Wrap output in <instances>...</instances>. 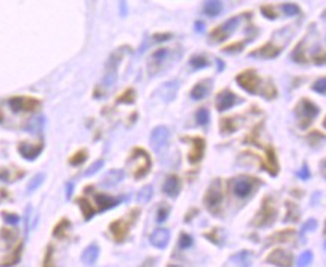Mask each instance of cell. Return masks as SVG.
Here are the masks:
<instances>
[{
	"label": "cell",
	"instance_id": "1",
	"mask_svg": "<svg viewBox=\"0 0 326 267\" xmlns=\"http://www.w3.org/2000/svg\"><path fill=\"white\" fill-rule=\"evenodd\" d=\"M237 84L241 86L245 92L253 93V95H262L265 98H275L277 90L272 83L263 81L254 71H244L236 77Z\"/></svg>",
	"mask_w": 326,
	"mask_h": 267
},
{
	"label": "cell",
	"instance_id": "2",
	"mask_svg": "<svg viewBox=\"0 0 326 267\" xmlns=\"http://www.w3.org/2000/svg\"><path fill=\"white\" fill-rule=\"evenodd\" d=\"M134 179H142L150 170V156L143 149H135L129 158Z\"/></svg>",
	"mask_w": 326,
	"mask_h": 267
},
{
	"label": "cell",
	"instance_id": "3",
	"mask_svg": "<svg viewBox=\"0 0 326 267\" xmlns=\"http://www.w3.org/2000/svg\"><path fill=\"white\" fill-rule=\"evenodd\" d=\"M317 114H319L317 105H314L311 101H308V99H302L296 107V116L299 119L301 128H307Z\"/></svg>",
	"mask_w": 326,
	"mask_h": 267
},
{
	"label": "cell",
	"instance_id": "4",
	"mask_svg": "<svg viewBox=\"0 0 326 267\" xmlns=\"http://www.w3.org/2000/svg\"><path fill=\"white\" fill-rule=\"evenodd\" d=\"M222 203V191H221V182L219 180H214L204 195V204L208 207V210L211 213H217L219 212Z\"/></svg>",
	"mask_w": 326,
	"mask_h": 267
},
{
	"label": "cell",
	"instance_id": "5",
	"mask_svg": "<svg viewBox=\"0 0 326 267\" xmlns=\"http://www.w3.org/2000/svg\"><path fill=\"white\" fill-rule=\"evenodd\" d=\"M9 107L12 108L14 113H20V111H35L39 108V101L33 99L30 96H14L8 101Z\"/></svg>",
	"mask_w": 326,
	"mask_h": 267
},
{
	"label": "cell",
	"instance_id": "6",
	"mask_svg": "<svg viewBox=\"0 0 326 267\" xmlns=\"http://www.w3.org/2000/svg\"><path fill=\"white\" fill-rule=\"evenodd\" d=\"M237 24H239V17H235V18H230L226 23H222L219 27H217L211 33V41L212 42H222V41H226L230 36V35L237 29Z\"/></svg>",
	"mask_w": 326,
	"mask_h": 267
},
{
	"label": "cell",
	"instance_id": "7",
	"mask_svg": "<svg viewBox=\"0 0 326 267\" xmlns=\"http://www.w3.org/2000/svg\"><path fill=\"white\" fill-rule=\"evenodd\" d=\"M275 216H277V212H275V207H273L271 203V198H265L260 212L257 213V218L254 219V224L257 227L271 225L273 221H275Z\"/></svg>",
	"mask_w": 326,
	"mask_h": 267
},
{
	"label": "cell",
	"instance_id": "8",
	"mask_svg": "<svg viewBox=\"0 0 326 267\" xmlns=\"http://www.w3.org/2000/svg\"><path fill=\"white\" fill-rule=\"evenodd\" d=\"M255 183H257V179H251V177H239V179L233 180V183H232L233 194L239 198H247L253 192Z\"/></svg>",
	"mask_w": 326,
	"mask_h": 267
},
{
	"label": "cell",
	"instance_id": "9",
	"mask_svg": "<svg viewBox=\"0 0 326 267\" xmlns=\"http://www.w3.org/2000/svg\"><path fill=\"white\" fill-rule=\"evenodd\" d=\"M122 59V51H116L114 54H111L109 63H107V72L104 75V80H102V84L104 87H111L114 83H116V78H117V66H119V62Z\"/></svg>",
	"mask_w": 326,
	"mask_h": 267
},
{
	"label": "cell",
	"instance_id": "10",
	"mask_svg": "<svg viewBox=\"0 0 326 267\" xmlns=\"http://www.w3.org/2000/svg\"><path fill=\"white\" fill-rule=\"evenodd\" d=\"M168 138H170L168 128L167 126H157L150 134V146L153 147L155 152H160L167 146Z\"/></svg>",
	"mask_w": 326,
	"mask_h": 267
},
{
	"label": "cell",
	"instance_id": "11",
	"mask_svg": "<svg viewBox=\"0 0 326 267\" xmlns=\"http://www.w3.org/2000/svg\"><path fill=\"white\" fill-rule=\"evenodd\" d=\"M137 213V210H134V213H132V218H125V219H117V221H114L111 225H110V231L113 233V236H114V239L117 240V242H122L124 239H125V236L128 234V230H129V225L135 221V218L137 216H134Z\"/></svg>",
	"mask_w": 326,
	"mask_h": 267
},
{
	"label": "cell",
	"instance_id": "12",
	"mask_svg": "<svg viewBox=\"0 0 326 267\" xmlns=\"http://www.w3.org/2000/svg\"><path fill=\"white\" fill-rule=\"evenodd\" d=\"M236 102H237L236 95L230 90H224L217 96V110L218 111H226V110L232 108Z\"/></svg>",
	"mask_w": 326,
	"mask_h": 267
},
{
	"label": "cell",
	"instance_id": "13",
	"mask_svg": "<svg viewBox=\"0 0 326 267\" xmlns=\"http://www.w3.org/2000/svg\"><path fill=\"white\" fill-rule=\"evenodd\" d=\"M170 242V231L167 228H158L150 234V243L152 246H155L158 249H164L167 248Z\"/></svg>",
	"mask_w": 326,
	"mask_h": 267
},
{
	"label": "cell",
	"instance_id": "14",
	"mask_svg": "<svg viewBox=\"0 0 326 267\" xmlns=\"http://www.w3.org/2000/svg\"><path fill=\"white\" fill-rule=\"evenodd\" d=\"M178 89H179V84L178 81H168V83H164L160 89H158V96L164 101V102H170L173 101L176 93H178Z\"/></svg>",
	"mask_w": 326,
	"mask_h": 267
},
{
	"label": "cell",
	"instance_id": "15",
	"mask_svg": "<svg viewBox=\"0 0 326 267\" xmlns=\"http://www.w3.org/2000/svg\"><path fill=\"white\" fill-rule=\"evenodd\" d=\"M191 143H193V149H191L190 155H188V161H190L191 164H197V162H200V159L204 155V140L203 138H193Z\"/></svg>",
	"mask_w": 326,
	"mask_h": 267
},
{
	"label": "cell",
	"instance_id": "16",
	"mask_svg": "<svg viewBox=\"0 0 326 267\" xmlns=\"http://www.w3.org/2000/svg\"><path fill=\"white\" fill-rule=\"evenodd\" d=\"M44 146L41 143L38 144H29V143H21L18 146V152L23 155V158L29 159V161H33V159H36L39 156V153L42 152Z\"/></svg>",
	"mask_w": 326,
	"mask_h": 267
},
{
	"label": "cell",
	"instance_id": "17",
	"mask_svg": "<svg viewBox=\"0 0 326 267\" xmlns=\"http://www.w3.org/2000/svg\"><path fill=\"white\" fill-rule=\"evenodd\" d=\"M163 191L164 194H167L168 197H178V194L181 191V182H179V177L178 176H168L165 182H164V186H163Z\"/></svg>",
	"mask_w": 326,
	"mask_h": 267
},
{
	"label": "cell",
	"instance_id": "18",
	"mask_svg": "<svg viewBox=\"0 0 326 267\" xmlns=\"http://www.w3.org/2000/svg\"><path fill=\"white\" fill-rule=\"evenodd\" d=\"M268 263H272L275 266H290L291 263V255L287 252V251H283V249H277V251H273L268 258H266Z\"/></svg>",
	"mask_w": 326,
	"mask_h": 267
},
{
	"label": "cell",
	"instance_id": "19",
	"mask_svg": "<svg viewBox=\"0 0 326 267\" xmlns=\"http://www.w3.org/2000/svg\"><path fill=\"white\" fill-rule=\"evenodd\" d=\"M124 171L122 170H111L110 173L106 174V177L102 179L101 182V186L102 188H113L116 186L117 183H121L124 180Z\"/></svg>",
	"mask_w": 326,
	"mask_h": 267
},
{
	"label": "cell",
	"instance_id": "20",
	"mask_svg": "<svg viewBox=\"0 0 326 267\" xmlns=\"http://www.w3.org/2000/svg\"><path fill=\"white\" fill-rule=\"evenodd\" d=\"M211 87H212V81L211 80H204V81H200L199 84H196L191 90V98L199 101V99H203L206 95L211 92Z\"/></svg>",
	"mask_w": 326,
	"mask_h": 267
},
{
	"label": "cell",
	"instance_id": "21",
	"mask_svg": "<svg viewBox=\"0 0 326 267\" xmlns=\"http://www.w3.org/2000/svg\"><path fill=\"white\" fill-rule=\"evenodd\" d=\"M95 203L98 204V210H107V209H111L114 207L116 204L121 203V200L117 198H111V197H107L106 194H95Z\"/></svg>",
	"mask_w": 326,
	"mask_h": 267
},
{
	"label": "cell",
	"instance_id": "22",
	"mask_svg": "<svg viewBox=\"0 0 326 267\" xmlns=\"http://www.w3.org/2000/svg\"><path fill=\"white\" fill-rule=\"evenodd\" d=\"M98 255H99V248H98V245L92 243V245H89V246L83 251V254H81V261H83L84 264H88V266H92V264L98 260Z\"/></svg>",
	"mask_w": 326,
	"mask_h": 267
},
{
	"label": "cell",
	"instance_id": "23",
	"mask_svg": "<svg viewBox=\"0 0 326 267\" xmlns=\"http://www.w3.org/2000/svg\"><path fill=\"white\" fill-rule=\"evenodd\" d=\"M266 161H268V167H266V170H268L272 176H277V173H278V161H277L275 152H273L272 149L266 150Z\"/></svg>",
	"mask_w": 326,
	"mask_h": 267
},
{
	"label": "cell",
	"instance_id": "24",
	"mask_svg": "<svg viewBox=\"0 0 326 267\" xmlns=\"http://www.w3.org/2000/svg\"><path fill=\"white\" fill-rule=\"evenodd\" d=\"M222 11V3L219 0H208L204 3V14L209 17H217Z\"/></svg>",
	"mask_w": 326,
	"mask_h": 267
},
{
	"label": "cell",
	"instance_id": "25",
	"mask_svg": "<svg viewBox=\"0 0 326 267\" xmlns=\"http://www.w3.org/2000/svg\"><path fill=\"white\" fill-rule=\"evenodd\" d=\"M167 56H168V50L167 48H160V50H157L155 53L152 54V57H150V66H160L165 59H167Z\"/></svg>",
	"mask_w": 326,
	"mask_h": 267
},
{
	"label": "cell",
	"instance_id": "26",
	"mask_svg": "<svg viewBox=\"0 0 326 267\" xmlns=\"http://www.w3.org/2000/svg\"><path fill=\"white\" fill-rule=\"evenodd\" d=\"M153 195V188L152 186H145L140 189V192L137 194V201H139L140 204H146L147 201H150Z\"/></svg>",
	"mask_w": 326,
	"mask_h": 267
},
{
	"label": "cell",
	"instance_id": "27",
	"mask_svg": "<svg viewBox=\"0 0 326 267\" xmlns=\"http://www.w3.org/2000/svg\"><path fill=\"white\" fill-rule=\"evenodd\" d=\"M232 261L236 263L237 266H250V254L248 251H242L232 257Z\"/></svg>",
	"mask_w": 326,
	"mask_h": 267
},
{
	"label": "cell",
	"instance_id": "28",
	"mask_svg": "<svg viewBox=\"0 0 326 267\" xmlns=\"http://www.w3.org/2000/svg\"><path fill=\"white\" fill-rule=\"evenodd\" d=\"M78 204H80V207L83 210V216L86 219H91L93 216V213H95V209L88 201H86V200H78Z\"/></svg>",
	"mask_w": 326,
	"mask_h": 267
},
{
	"label": "cell",
	"instance_id": "29",
	"mask_svg": "<svg viewBox=\"0 0 326 267\" xmlns=\"http://www.w3.org/2000/svg\"><path fill=\"white\" fill-rule=\"evenodd\" d=\"M21 249H23V245H18L17 246V249L14 251V254H12V257H9L8 260H5L3 263H2V266H14L17 261L20 260V255H21Z\"/></svg>",
	"mask_w": 326,
	"mask_h": 267
},
{
	"label": "cell",
	"instance_id": "30",
	"mask_svg": "<svg viewBox=\"0 0 326 267\" xmlns=\"http://www.w3.org/2000/svg\"><path fill=\"white\" fill-rule=\"evenodd\" d=\"M281 11H283L287 17H295V15H298V14L301 12L299 6H296V5H293V3H284V5L281 6Z\"/></svg>",
	"mask_w": 326,
	"mask_h": 267
},
{
	"label": "cell",
	"instance_id": "31",
	"mask_svg": "<svg viewBox=\"0 0 326 267\" xmlns=\"http://www.w3.org/2000/svg\"><path fill=\"white\" fill-rule=\"evenodd\" d=\"M44 179H45V176H44V174H36V176L30 180V183H29V186H27V191L32 192L33 189H38V188L44 183Z\"/></svg>",
	"mask_w": 326,
	"mask_h": 267
},
{
	"label": "cell",
	"instance_id": "32",
	"mask_svg": "<svg viewBox=\"0 0 326 267\" xmlns=\"http://www.w3.org/2000/svg\"><path fill=\"white\" fill-rule=\"evenodd\" d=\"M68 228H70V224H68V221L66 219H63L60 224H57L56 225V228H54V236L56 237H65V234H66V231H68Z\"/></svg>",
	"mask_w": 326,
	"mask_h": 267
},
{
	"label": "cell",
	"instance_id": "33",
	"mask_svg": "<svg viewBox=\"0 0 326 267\" xmlns=\"http://www.w3.org/2000/svg\"><path fill=\"white\" fill-rule=\"evenodd\" d=\"M190 63H191V66L196 68V69H201V68H206V66L209 65V62L206 60V57H203V56H196V57H193V59L190 60Z\"/></svg>",
	"mask_w": 326,
	"mask_h": 267
},
{
	"label": "cell",
	"instance_id": "34",
	"mask_svg": "<svg viewBox=\"0 0 326 267\" xmlns=\"http://www.w3.org/2000/svg\"><path fill=\"white\" fill-rule=\"evenodd\" d=\"M196 119H197V123L199 125H208L209 122V111L206 108H200L196 114Z\"/></svg>",
	"mask_w": 326,
	"mask_h": 267
},
{
	"label": "cell",
	"instance_id": "35",
	"mask_svg": "<svg viewBox=\"0 0 326 267\" xmlns=\"http://www.w3.org/2000/svg\"><path fill=\"white\" fill-rule=\"evenodd\" d=\"M311 261H313V254H311V251H305V252H302V254L299 255V258H298V266H308V264H311Z\"/></svg>",
	"mask_w": 326,
	"mask_h": 267
},
{
	"label": "cell",
	"instance_id": "36",
	"mask_svg": "<svg viewBox=\"0 0 326 267\" xmlns=\"http://www.w3.org/2000/svg\"><path fill=\"white\" fill-rule=\"evenodd\" d=\"M102 167H104V161H102V159H99V161H96L95 164H92L88 170L84 171V176H93V174L98 173Z\"/></svg>",
	"mask_w": 326,
	"mask_h": 267
},
{
	"label": "cell",
	"instance_id": "37",
	"mask_svg": "<svg viewBox=\"0 0 326 267\" xmlns=\"http://www.w3.org/2000/svg\"><path fill=\"white\" fill-rule=\"evenodd\" d=\"M135 101V93L134 90H127L124 95H121V98H117V102H124V104H132Z\"/></svg>",
	"mask_w": 326,
	"mask_h": 267
},
{
	"label": "cell",
	"instance_id": "38",
	"mask_svg": "<svg viewBox=\"0 0 326 267\" xmlns=\"http://www.w3.org/2000/svg\"><path fill=\"white\" fill-rule=\"evenodd\" d=\"M313 90L317 93H326V78H320L314 83Z\"/></svg>",
	"mask_w": 326,
	"mask_h": 267
},
{
	"label": "cell",
	"instance_id": "39",
	"mask_svg": "<svg viewBox=\"0 0 326 267\" xmlns=\"http://www.w3.org/2000/svg\"><path fill=\"white\" fill-rule=\"evenodd\" d=\"M84 161H86V152H84V150L78 152L77 155H74V156L70 159V162H71L72 165H80V164L84 162Z\"/></svg>",
	"mask_w": 326,
	"mask_h": 267
},
{
	"label": "cell",
	"instance_id": "40",
	"mask_svg": "<svg viewBox=\"0 0 326 267\" xmlns=\"http://www.w3.org/2000/svg\"><path fill=\"white\" fill-rule=\"evenodd\" d=\"M191 245H193V237H191V236H188V234H181V237H179V246H181L182 249L190 248Z\"/></svg>",
	"mask_w": 326,
	"mask_h": 267
},
{
	"label": "cell",
	"instance_id": "41",
	"mask_svg": "<svg viewBox=\"0 0 326 267\" xmlns=\"http://www.w3.org/2000/svg\"><path fill=\"white\" fill-rule=\"evenodd\" d=\"M2 215H3L5 222H8V224H11V225H17V224L20 222V216L14 215V213H6V212H3Z\"/></svg>",
	"mask_w": 326,
	"mask_h": 267
},
{
	"label": "cell",
	"instance_id": "42",
	"mask_svg": "<svg viewBox=\"0 0 326 267\" xmlns=\"http://www.w3.org/2000/svg\"><path fill=\"white\" fill-rule=\"evenodd\" d=\"M316 227H317V222H316L314 219H308V221L304 224L302 230H301V234H305V233H308V231H313Z\"/></svg>",
	"mask_w": 326,
	"mask_h": 267
},
{
	"label": "cell",
	"instance_id": "43",
	"mask_svg": "<svg viewBox=\"0 0 326 267\" xmlns=\"http://www.w3.org/2000/svg\"><path fill=\"white\" fill-rule=\"evenodd\" d=\"M44 126V117H38L36 120H33L29 126V131H41V128Z\"/></svg>",
	"mask_w": 326,
	"mask_h": 267
},
{
	"label": "cell",
	"instance_id": "44",
	"mask_svg": "<svg viewBox=\"0 0 326 267\" xmlns=\"http://www.w3.org/2000/svg\"><path fill=\"white\" fill-rule=\"evenodd\" d=\"M262 12H263L265 17H268L269 20H275L277 17H278L277 14H272V9H271L269 6H263V8H262Z\"/></svg>",
	"mask_w": 326,
	"mask_h": 267
},
{
	"label": "cell",
	"instance_id": "45",
	"mask_svg": "<svg viewBox=\"0 0 326 267\" xmlns=\"http://www.w3.org/2000/svg\"><path fill=\"white\" fill-rule=\"evenodd\" d=\"M167 215H168V209H167V207H161V209L158 210V218H157V221H158V222L165 221V219H167Z\"/></svg>",
	"mask_w": 326,
	"mask_h": 267
},
{
	"label": "cell",
	"instance_id": "46",
	"mask_svg": "<svg viewBox=\"0 0 326 267\" xmlns=\"http://www.w3.org/2000/svg\"><path fill=\"white\" fill-rule=\"evenodd\" d=\"M298 176L301 177V179H304V180H307V179H310V171H308V167L307 165H304L299 171H298Z\"/></svg>",
	"mask_w": 326,
	"mask_h": 267
},
{
	"label": "cell",
	"instance_id": "47",
	"mask_svg": "<svg viewBox=\"0 0 326 267\" xmlns=\"http://www.w3.org/2000/svg\"><path fill=\"white\" fill-rule=\"evenodd\" d=\"M72 189H74V185H72V183H68V185H66V198H68V200L71 198V195H72Z\"/></svg>",
	"mask_w": 326,
	"mask_h": 267
},
{
	"label": "cell",
	"instance_id": "48",
	"mask_svg": "<svg viewBox=\"0 0 326 267\" xmlns=\"http://www.w3.org/2000/svg\"><path fill=\"white\" fill-rule=\"evenodd\" d=\"M155 39L157 41H167V39H170V35H157Z\"/></svg>",
	"mask_w": 326,
	"mask_h": 267
},
{
	"label": "cell",
	"instance_id": "49",
	"mask_svg": "<svg viewBox=\"0 0 326 267\" xmlns=\"http://www.w3.org/2000/svg\"><path fill=\"white\" fill-rule=\"evenodd\" d=\"M203 29H204L203 23H196V30L197 32H203Z\"/></svg>",
	"mask_w": 326,
	"mask_h": 267
},
{
	"label": "cell",
	"instance_id": "50",
	"mask_svg": "<svg viewBox=\"0 0 326 267\" xmlns=\"http://www.w3.org/2000/svg\"><path fill=\"white\" fill-rule=\"evenodd\" d=\"M121 6H122V15L127 14V9H125V0H121Z\"/></svg>",
	"mask_w": 326,
	"mask_h": 267
},
{
	"label": "cell",
	"instance_id": "51",
	"mask_svg": "<svg viewBox=\"0 0 326 267\" xmlns=\"http://www.w3.org/2000/svg\"><path fill=\"white\" fill-rule=\"evenodd\" d=\"M322 170H323V173H326V159L322 162Z\"/></svg>",
	"mask_w": 326,
	"mask_h": 267
},
{
	"label": "cell",
	"instance_id": "52",
	"mask_svg": "<svg viewBox=\"0 0 326 267\" xmlns=\"http://www.w3.org/2000/svg\"><path fill=\"white\" fill-rule=\"evenodd\" d=\"M2 119H3V114H2V111H0V122H2Z\"/></svg>",
	"mask_w": 326,
	"mask_h": 267
},
{
	"label": "cell",
	"instance_id": "53",
	"mask_svg": "<svg viewBox=\"0 0 326 267\" xmlns=\"http://www.w3.org/2000/svg\"><path fill=\"white\" fill-rule=\"evenodd\" d=\"M323 126L326 128V119H325V122H323Z\"/></svg>",
	"mask_w": 326,
	"mask_h": 267
},
{
	"label": "cell",
	"instance_id": "54",
	"mask_svg": "<svg viewBox=\"0 0 326 267\" xmlns=\"http://www.w3.org/2000/svg\"><path fill=\"white\" fill-rule=\"evenodd\" d=\"M325 249H326V242H325Z\"/></svg>",
	"mask_w": 326,
	"mask_h": 267
},
{
	"label": "cell",
	"instance_id": "55",
	"mask_svg": "<svg viewBox=\"0 0 326 267\" xmlns=\"http://www.w3.org/2000/svg\"><path fill=\"white\" fill-rule=\"evenodd\" d=\"M325 231H326V224H325Z\"/></svg>",
	"mask_w": 326,
	"mask_h": 267
}]
</instances>
